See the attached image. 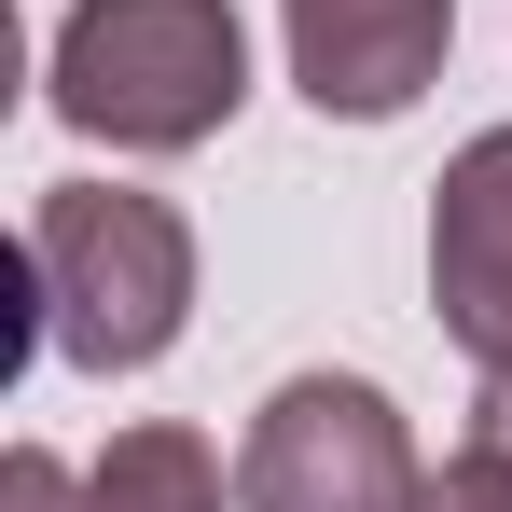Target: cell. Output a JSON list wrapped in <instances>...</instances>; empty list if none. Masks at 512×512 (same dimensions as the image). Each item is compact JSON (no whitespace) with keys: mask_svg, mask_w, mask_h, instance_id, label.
Instances as JSON below:
<instances>
[{"mask_svg":"<svg viewBox=\"0 0 512 512\" xmlns=\"http://www.w3.org/2000/svg\"><path fill=\"white\" fill-rule=\"evenodd\" d=\"M416 512H512V457H485V443H457L443 471H429Z\"/></svg>","mask_w":512,"mask_h":512,"instance_id":"52a82bcc","label":"cell"},{"mask_svg":"<svg viewBox=\"0 0 512 512\" xmlns=\"http://www.w3.org/2000/svg\"><path fill=\"white\" fill-rule=\"evenodd\" d=\"M429 305L471 360H512V125L457 139L429 180Z\"/></svg>","mask_w":512,"mask_h":512,"instance_id":"5b68a950","label":"cell"},{"mask_svg":"<svg viewBox=\"0 0 512 512\" xmlns=\"http://www.w3.org/2000/svg\"><path fill=\"white\" fill-rule=\"evenodd\" d=\"M84 512H222V457H208V429H180V416L111 429L97 471H84Z\"/></svg>","mask_w":512,"mask_h":512,"instance_id":"8992f818","label":"cell"},{"mask_svg":"<svg viewBox=\"0 0 512 512\" xmlns=\"http://www.w3.org/2000/svg\"><path fill=\"white\" fill-rule=\"evenodd\" d=\"M0 512H84V471H56L42 443H14L0 457Z\"/></svg>","mask_w":512,"mask_h":512,"instance_id":"ba28073f","label":"cell"},{"mask_svg":"<svg viewBox=\"0 0 512 512\" xmlns=\"http://www.w3.org/2000/svg\"><path fill=\"white\" fill-rule=\"evenodd\" d=\"M28 291L70 374H153L194 319V222L125 180H56L28 208Z\"/></svg>","mask_w":512,"mask_h":512,"instance_id":"6da1fadb","label":"cell"},{"mask_svg":"<svg viewBox=\"0 0 512 512\" xmlns=\"http://www.w3.org/2000/svg\"><path fill=\"white\" fill-rule=\"evenodd\" d=\"M416 499H429V457L374 374L263 388L250 443H236V512H416Z\"/></svg>","mask_w":512,"mask_h":512,"instance_id":"3957f363","label":"cell"},{"mask_svg":"<svg viewBox=\"0 0 512 512\" xmlns=\"http://www.w3.org/2000/svg\"><path fill=\"white\" fill-rule=\"evenodd\" d=\"M471 443L512 457V360H485V388H471Z\"/></svg>","mask_w":512,"mask_h":512,"instance_id":"9c48e42d","label":"cell"},{"mask_svg":"<svg viewBox=\"0 0 512 512\" xmlns=\"http://www.w3.org/2000/svg\"><path fill=\"white\" fill-rule=\"evenodd\" d=\"M277 42L319 125H402L457 56V0H277Z\"/></svg>","mask_w":512,"mask_h":512,"instance_id":"277c9868","label":"cell"},{"mask_svg":"<svg viewBox=\"0 0 512 512\" xmlns=\"http://www.w3.org/2000/svg\"><path fill=\"white\" fill-rule=\"evenodd\" d=\"M42 84L111 153H194L250 97V28H236V0H70Z\"/></svg>","mask_w":512,"mask_h":512,"instance_id":"7a4b0ae2","label":"cell"}]
</instances>
